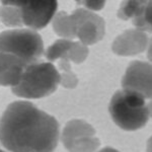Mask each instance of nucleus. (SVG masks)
<instances>
[{"mask_svg":"<svg viewBox=\"0 0 152 152\" xmlns=\"http://www.w3.org/2000/svg\"><path fill=\"white\" fill-rule=\"evenodd\" d=\"M78 3L82 4L83 8L87 9V10L95 12L102 10L104 7L105 2L104 1H95V0H87V1H78Z\"/></svg>","mask_w":152,"mask_h":152,"instance_id":"f3484780","label":"nucleus"},{"mask_svg":"<svg viewBox=\"0 0 152 152\" xmlns=\"http://www.w3.org/2000/svg\"><path fill=\"white\" fill-rule=\"evenodd\" d=\"M146 151L147 152H152V136L148 139V141H147Z\"/></svg>","mask_w":152,"mask_h":152,"instance_id":"aec40b11","label":"nucleus"},{"mask_svg":"<svg viewBox=\"0 0 152 152\" xmlns=\"http://www.w3.org/2000/svg\"><path fill=\"white\" fill-rule=\"evenodd\" d=\"M147 107H148V112H149V117L152 119V99H150V102L147 104Z\"/></svg>","mask_w":152,"mask_h":152,"instance_id":"412c9836","label":"nucleus"},{"mask_svg":"<svg viewBox=\"0 0 152 152\" xmlns=\"http://www.w3.org/2000/svg\"><path fill=\"white\" fill-rule=\"evenodd\" d=\"M149 39L146 33L137 28L125 31L114 40L112 50L116 55L129 57L138 55L147 50Z\"/></svg>","mask_w":152,"mask_h":152,"instance_id":"1a4fd4ad","label":"nucleus"},{"mask_svg":"<svg viewBox=\"0 0 152 152\" xmlns=\"http://www.w3.org/2000/svg\"><path fill=\"white\" fill-rule=\"evenodd\" d=\"M60 85V72L51 62L40 61L24 71L20 81L11 88L14 95L23 99L49 96Z\"/></svg>","mask_w":152,"mask_h":152,"instance_id":"20e7f679","label":"nucleus"},{"mask_svg":"<svg viewBox=\"0 0 152 152\" xmlns=\"http://www.w3.org/2000/svg\"><path fill=\"white\" fill-rule=\"evenodd\" d=\"M88 46H85L84 44L78 42H73L72 45L68 51L67 59L71 63H75V64H81L86 60L88 57Z\"/></svg>","mask_w":152,"mask_h":152,"instance_id":"dca6fc26","label":"nucleus"},{"mask_svg":"<svg viewBox=\"0 0 152 152\" xmlns=\"http://www.w3.org/2000/svg\"><path fill=\"white\" fill-rule=\"evenodd\" d=\"M72 40H67V39H59L56 40L54 43L51 44L45 51V57L48 60V62H54L61 59L67 58L68 51L72 45Z\"/></svg>","mask_w":152,"mask_h":152,"instance_id":"f8f14e48","label":"nucleus"},{"mask_svg":"<svg viewBox=\"0 0 152 152\" xmlns=\"http://www.w3.org/2000/svg\"><path fill=\"white\" fill-rule=\"evenodd\" d=\"M59 139L56 118L31 102H11L0 119V143L9 152H53Z\"/></svg>","mask_w":152,"mask_h":152,"instance_id":"f257e3e1","label":"nucleus"},{"mask_svg":"<svg viewBox=\"0 0 152 152\" xmlns=\"http://www.w3.org/2000/svg\"><path fill=\"white\" fill-rule=\"evenodd\" d=\"M145 1H139V0H127L122 2L118 10V18L122 20H128L136 18L141 11L142 7Z\"/></svg>","mask_w":152,"mask_h":152,"instance_id":"2eb2a0df","label":"nucleus"},{"mask_svg":"<svg viewBox=\"0 0 152 152\" xmlns=\"http://www.w3.org/2000/svg\"><path fill=\"white\" fill-rule=\"evenodd\" d=\"M61 140L68 152H95L100 145L95 129L80 119L71 120L65 125Z\"/></svg>","mask_w":152,"mask_h":152,"instance_id":"39448f33","label":"nucleus"},{"mask_svg":"<svg viewBox=\"0 0 152 152\" xmlns=\"http://www.w3.org/2000/svg\"><path fill=\"white\" fill-rule=\"evenodd\" d=\"M132 21L135 28L146 34H152V0L144 2L141 11Z\"/></svg>","mask_w":152,"mask_h":152,"instance_id":"ddd939ff","label":"nucleus"},{"mask_svg":"<svg viewBox=\"0 0 152 152\" xmlns=\"http://www.w3.org/2000/svg\"><path fill=\"white\" fill-rule=\"evenodd\" d=\"M0 152H6V151H5V150H3V149L0 148Z\"/></svg>","mask_w":152,"mask_h":152,"instance_id":"4be33fe9","label":"nucleus"},{"mask_svg":"<svg viewBox=\"0 0 152 152\" xmlns=\"http://www.w3.org/2000/svg\"><path fill=\"white\" fill-rule=\"evenodd\" d=\"M44 54L43 39L36 31L14 28L0 33V86L18 85L24 71L40 62Z\"/></svg>","mask_w":152,"mask_h":152,"instance_id":"f03ea898","label":"nucleus"},{"mask_svg":"<svg viewBox=\"0 0 152 152\" xmlns=\"http://www.w3.org/2000/svg\"><path fill=\"white\" fill-rule=\"evenodd\" d=\"M53 31L61 39L72 40L76 37V21L72 13L66 11L57 12L52 20Z\"/></svg>","mask_w":152,"mask_h":152,"instance_id":"9d476101","label":"nucleus"},{"mask_svg":"<svg viewBox=\"0 0 152 152\" xmlns=\"http://www.w3.org/2000/svg\"><path fill=\"white\" fill-rule=\"evenodd\" d=\"M112 120L125 131H137L149 120L146 99L131 90L121 89L113 95L109 105Z\"/></svg>","mask_w":152,"mask_h":152,"instance_id":"7ed1b4c3","label":"nucleus"},{"mask_svg":"<svg viewBox=\"0 0 152 152\" xmlns=\"http://www.w3.org/2000/svg\"><path fill=\"white\" fill-rule=\"evenodd\" d=\"M147 57H148L149 61L152 63V39L149 40L148 47H147Z\"/></svg>","mask_w":152,"mask_h":152,"instance_id":"a211bd4d","label":"nucleus"},{"mask_svg":"<svg viewBox=\"0 0 152 152\" xmlns=\"http://www.w3.org/2000/svg\"><path fill=\"white\" fill-rule=\"evenodd\" d=\"M20 9L23 26L38 31L47 26L57 13L58 2L39 0H14Z\"/></svg>","mask_w":152,"mask_h":152,"instance_id":"423d86ee","label":"nucleus"},{"mask_svg":"<svg viewBox=\"0 0 152 152\" xmlns=\"http://www.w3.org/2000/svg\"><path fill=\"white\" fill-rule=\"evenodd\" d=\"M0 20L2 23L10 29L23 28V18H21L20 9L12 0L1 1L0 5Z\"/></svg>","mask_w":152,"mask_h":152,"instance_id":"9b49d317","label":"nucleus"},{"mask_svg":"<svg viewBox=\"0 0 152 152\" xmlns=\"http://www.w3.org/2000/svg\"><path fill=\"white\" fill-rule=\"evenodd\" d=\"M72 15L76 21V38L80 43L94 45L104 38L105 24L99 14L81 7L75 9Z\"/></svg>","mask_w":152,"mask_h":152,"instance_id":"0eeeda50","label":"nucleus"},{"mask_svg":"<svg viewBox=\"0 0 152 152\" xmlns=\"http://www.w3.org/2000/svg\"><path fill=\"white\" fill-rule=\"evenodd\" d=\"M59 72H60V84L63 87L72 89L78 84V78L71 68V62L67 58L59 60Z\"/></svg>","mask_w":152,"mask_h":152,"instance_id":"4468645a","label":"nucleus"},{"mask_svg":"<svg viewBox=\"0 0 152 152\" xmlns=\"http://www.w3.org/2000/svg\"><path fill=\"white\" fill-rule=\"evenodd\" d=\"M96 152H119V151H118L117 149L113 148V147H104V148L100 149V150Z\"/></svg>","mask_w":152,"mask_h":152,"instance_id":"6ab92c4d","label":"nucleus"},{"mask_svg":"<svg viewBox=\"0 0 152 152\" xmlns=\"http://www.w3.org/2000/svg\"><path fill=\"white\" fill-rule=\"evenodd\" d=\"M122 87L142 95L145 99H152V63H130L122 78Z\"/></svg>","mask_w":152,"mask_h":152,"instance_id":"6e6552de","label":"nucleus"}]
</instances>
